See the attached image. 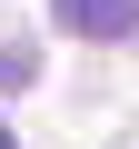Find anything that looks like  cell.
<instances>
[{"label":"cell","instance_id":"cell-1","mask_svg":"<svg viewBox=\"0 0 139 149\" xmlns=\"http://www.w3.org/2000/svg\"><path fill=\"white\" fill-rule=\"evenodd\" d=\"M80 40H139V0H50Z\"/></svg>","mask_w":139,"mask_h":149},{"label":"cell","instance_id":"cell-3","mask_svg":"<svg viewBox=\"0 0 139 149\" xmlns=\"http://www.w3.org/2000/svg\"><path fill=\"white\" fill-rule=\"evenodd\" d=\"M0 149H20V129H10V119H0Z\"/></svg>","mask_w":139,"mask_h":149},{"label":"cell","instance_id":"cell-2","mask_svg":"<svg viewBox=\"0 0 139 149\" xmlns=\"http://www.w3.org/2000/svg\"><path fill=\"white\" fill-rule=\"evenodd\" d=\"M40 80V50H0V90H30Z\"/></svg>","mask_w":139,"mask_h":149}]
</instances>
